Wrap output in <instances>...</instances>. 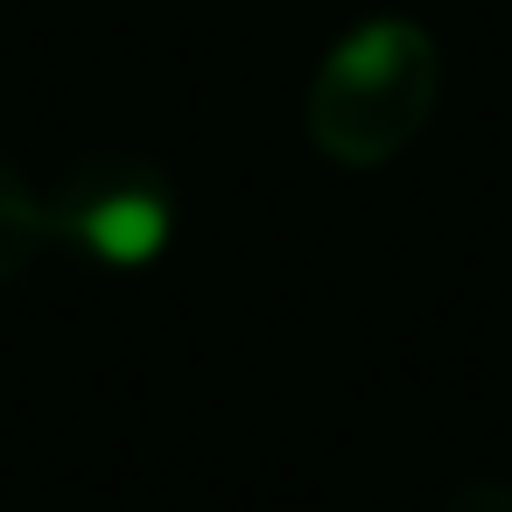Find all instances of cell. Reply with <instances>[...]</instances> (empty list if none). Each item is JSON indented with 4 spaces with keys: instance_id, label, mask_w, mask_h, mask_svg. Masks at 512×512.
I'll list each match as a JSON object with an SVG mask.
<instances>
[{
    "instance_id": "cell-1",
    "label": "cell",
    "mask_w": 512,
    "mask_h": 512,
    "mask_svg": "<svg viewBox=\"0 0 512 512\" xmlns=\"http://www.w3.org/2000/svg\"><path fill=\"white\" fill-rule=\"evenodd\" d=\"M85 239H92L106 260L134 267V260H148V253L169 239V218H162L155 197H106V204L85 218Z\"/></svg>"
}]
</instances>
